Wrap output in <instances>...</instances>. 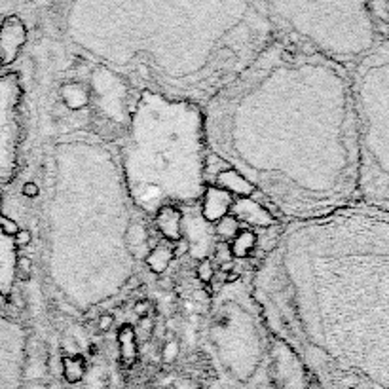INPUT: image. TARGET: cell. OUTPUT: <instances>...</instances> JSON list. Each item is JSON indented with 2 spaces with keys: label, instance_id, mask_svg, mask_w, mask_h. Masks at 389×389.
<instances>
[{
  "label": "cell",
  "instance_id": "6",
  "mask_svg": "<svg viewBox=\"0 0 389 389\" xmlns=\"http://www.w3.org/2000/svg\"><path fill=\"white\" fill-rule=\"evenodd\" d=\"M232 211H234V219H236V221L247 222V224H251V226L270 228V226H274L275 224L274 215L251 198H241L237 199V201H234V203H232Z\"/></svg>",
  "mask_w": 389,
  "mask_h": 389
},
{
  "label": "cell",
  "instance_id": "17",
  "mask_svg": "<svg viewBox=\"0 0 389 389\" xmlns=\"http://www.w3.org/2000/svg\"><path fill=\"white\" fill-rule=\"evenodd\" d=\"M0 232L4 234V236H16L17 232H19V226H17V222L14 219H10V217H0Z\"/></svg>",
  "mask_w": 389,
  "mask_h": 389
},
{
  "label": "cell",
  "instance_id": "5",
  "mask_svg": "<svg viewBox=\"0 0 389 389\" xmlns=\"http://www.w3.org/2000/svg\"><path fill=\"white\" fill-rule=\"evenodd\" d=\"M25 40H27V31L23 21L17 16L4 17V21L0 23V63L10 65L16 61Z\"/></svg>",
  "mask_w": 389,
  "mask_h": 389
},
{
  "label": "cell",
  "instance_id": "11",
  "mask_svg": "<svg viewBox=\"0 0 389 389\" xmlns=\"http://www.w3.org/2000/svg\"><path fill=\"white\" fill-rule=\"evenodd\" d=\"M118 346H120V355L123 361H133L137 357V336L135 330L130 325L122 327V330L118 332Z\"/></svg>",
  "mask_w": 389,
  "mask_h": 389
},
{
  "label": "cell",
  "instance_id": "18",
  "mask_svg": "<svg viewBox=\"0 0 389 389\" xmlns=\"http://www.w3.org/2000/svg\"><path fill=\"white\" fill-rule=\"evenodd\" d=\"M215 259L219 260V262H230L232 260V251H230V245L221 241V243H217L215 247Z\"/></svg>",
  "mask_w": 389,
  "mask_h": 389
},
{
  "label": "cell",
  "instance_id": "3",
  "mask_svg": "<svg viewBox=\"0 0 389 389\" xmlns=\"http://www.w3.org/2000/svg\"><path fill=\"white\" fill-rule=\"evenodd\" d=\"M0 389H19L16 335L6 317H0Z\"/></svg>",
  "mask_w": 389,
  "mask_h": 389
},
{
  "label": "cell",
  "instance_id": "4",
  "mask_svg": "<svg viewBox=\"0 0 389 389\" xmlns=\"http://www.w3.org/2000/svg\"><path fill=\"white\" fill-rule=\"evenodd\" d=\"M12 146V92L6 74H0V179L10 169Z\"/></svg>",
  "mask_w": 389,
  "mask_h": 389
},
{
  "label": "cell",
  "instance_id": "20",
  "mask_svg": "<svg viewBox=\"0 0 389 389\" xmlns=\"http://www.w3.org/2000/svg\"><path fill=\"white\" fill-rule=\"evenodd\" d=\"M14 239H16L17 247H27V245L31 243L32 234L27 228H19V232L14 236Z\"/></svg>",
  "mask_w": 389,
  "mask_h": 389
},
{
  "label": "cell",
  "instance_id": "19",
  "mask_svg": "<svg viewBox=\"0 0 389 389\" xmlns=\"http://www.w3.org/2000/svg\"><path fill=\"white\" fill-rule=\"evenodd\" d=\"M150 308H152V304H150L148 300H139V302H135V306H133V313L143 319V317H148Z\"/></svg>",
  "mask_w": 389,
  "mask_h": 389
},
{
  "label": "cell",
  "instance_id": "25",
  "mask_svg": "<svg viewBox=\"0 0 389 389\" xmlns=\"http://www.w3.org/2000/svg\"><path fill=\"white\" fill-rule=\"evenodd\" d=\"M63 346H65V348H67V351H72V355H74V353H77V343L74 342H70V338H67V340H65V342H63Z\"/></svg>",
  "mask_w": 389,
  "mask_h": 389
},
{
  "label": "cell",
  "instance_id": "15",
  "mask_svg": "<svg viewBox=\"0 0 389 389\" xmlns=\"http://www.w3.org/2000/svg\"><path fill=\"white\" fill-rule=\"evenodd\" d=\"M196 274H198V279L201 283H211L215 277V268H213V262L211 260H201L198 264V270H196Z\"/></svg>",
  "mask_w": 389,
  "mask_h": 389
},
{
  "label": "cell",
  "instance_id": "9",
  "mask_svg": "<svg viewBox=\"0 0 389 389\" xmlns=\"http://www.w3.org/2000/svg\"><path fill=\"white\" fill-rule=\"evenodd\" d=\"M217 184L222 190H226L228 194L234 192L237 196H251L255 192V184L249 179H245L236 169H222L217 175Z\"/></svg>",
  "mask_w": 389,
  "mask_h": 389
},
{
  "label": "cell",
  "instance_id": "16",
  "mask_svg": "<svg viewBox=\"0 0 389 389\" xmlns=\"http://www.w3.org/2000/svg\"><path fill=\"white\" fill-rule=\"evenodd\" d=\"M16 268H17V274H19L21 279H29L32 272V260L29 259V257H19L16 262Z\"/></svg>",
  "mask_w": 389,
  "mask_h": 389
},
{
  "label": "cell",
  "instance_id": "24",
  "mask_svg": "<svg viewBox=\"0 0 389 389\" xmlns=\"http://www.w3.org/2000/svg\"><path fill=\"white\" fill-rule=\"evenodd\" d=\"M186 251H188V241L179 239L175 245V249H173V257H181V255H184Z\"/></svg>",
  "mask_w": 389,
  "mask_h": 389
},
{
  "label": "cell",
  "instance_id": "1",
  "mask_svg": "<svg viewBox=\"0 0 389 389\" xmlns=\"http://www.w3.org/2000/svg\"><path fill=\"white\" fill-rule=\"evenodd\" d=\"M319 228L321 374L328 389H389V213L353 207Z\"/></svg>",
  "mask_w": 389,
  "mask_h": 389
},
{
  "label": "cell",
  "instance_id": "22",
  "mask_svg": "<svg viewBox=\"0 0 389 389\" xmlns=\"http://www.w3.org/2000/svg\"><path fill=\"white\" fill-rule=\"evenodd\" d=\"M21 194L25 198H39L40 188L37 183H25L23 188H21Z\"/></svg>",
  "mask_w": 389,
  "mask_h": 389
},
{
  "label": "cell",
  "instance_id": "13",
  "mask_svg": "<svg viewBox=\"0 0 389 389\" xmlns=\"http://www.w3.org/2000/svg\"><path fill=\"white\" fill-rule=\"evenodd\" d=\"M215 230H217V236L221 237V239H224V241H228V239H234V237L237 236V232H239V222H237L234 217L226 215L224 219H221V221L217 222Z\"/></svg>",
  "mask_w": 389,
  "mask_h": 389
},
{
  "label": "cell",
  "instance_id": "10",
  "mask_svg": "<svg viewBox=\"0 0 389 389\" xmlns=\"http://www.w3.org/2000/svg\"><path fill=\"white\" fill-rule=\"evenodd\" d=\"M259 243V236L252 232V230L245 228L237 232V236L232 239L230 243V251H232V257H237V259H247L252 252V249Z\"/></svg>",
  "mask_w": 389,
  "mask_h": 389
},
{
  "label": "cell",
  "instance_id": "14",
  "mask_svg": "<svg viewBox=\"0 0 389 389\" xmlns=\"http://www.w3.org/2000/svg\"><path fill=\"white\" fill-rule=\"evenodd\" d=\"M63 370H65V376L69 381H78L84 374V365L82 361L77 357H65L63 359Z\"/></svg>",
  "mask_w": 389,
  "mask_h": 389
},
{
  "label": "cell",
  "instance_id": "23",
  "mask_svg": "<svg viewBox=\"0 0 389 389\" xmlns=\"http://www.w3.org/2000/svg\"><path fill=\"white\" fill-rule=\"evenodd\" d=\"M99 328L103 330V332H107V330H110V327L114 325V317L110 315V313H103V315H99Z\"/></svg>",
  "mask_w": 389,
  "mask_h": 389
},
{
  "label": "cell",
  "instance_id": "7",
  "mask_svg": "<svg viewBox=\"0 0 389 389\" xmlns=\"http://www.w3.org/2000/svg\"><path fill=\"white\" fill-rule=\"evenodd\" d=\"M234 199L228 192L222 190L219 186H209L203 196V217L209 222H219L224 219L232 209Z\"/></svg>",
  "mask_w": 389,
  "mask_h": 389
},
{
  "label": "cell",
  "instance_id": "12",
  "mask_svg": "<svg viewBox=\"0 0 389 389\" xmlns=\"http://www.w3.org/2000/svg\"><path fill=\"white\" fill-rule=\"evenodd\" d=\"M173 260V251L169 249V247H163V245H158L156 249L150 251L148 255V268L152 270L154 274H161V272H166L169 266V262Z\"/></svg>",
  "mask_w": 389,
  "mask_h": 389
},
{
  "label": "cell",
  "instance_id": "26",
  "mask_svg": "<svg viewBox=\"0 0 389 389\" xmlns=\"http://www.w3.org/2000/svg\"><path fill=\"white\" fill-rule=\"evenodd\" d=\"M226 281H236L237 277H239V274L237 272H234V270H230V272H226Z\"/></svg>",
  "mask_w": 389,
  "mask_h": 389
},
{
  "label": "cell",
  "instance_id": "2",
  "mask_svg": "<svg viewBox=\"0 0 389 389\" xmlns=\"http://www.w3.org/2000/svg\"><path fill=\"white\" fill-rule=\"evenodd\" d=\"M357 188L366 206L389 213V39L359 61L353 78Z\"/></svg>",
  "mask_w": 389,
  "mask_h": 389
},
{
  "label": "cell",
  "instance_id": "8",
  "mask_svg": "<svg viewBox=\"0 0 389 389\" xmlns=\"http://www.w3.org/2000/svg\"><path fill=\"white\" fill-rule=\"evenodd\" d=\"M181 224H183V213L177 207L163 206L156 213V226L169 241L181 239Z\"/></svg>",
  "mask_w": 389,
  "mask_h": 389
},
{
  "label": "cell",
  "instance_id": "21",
  "mask_svg": "<svg viewBox=\"0 0 389 389\" xmlns=\"http://www.w3.org/2000/svg\"><path fill=\"white\" fill-rule=\"evenodd\" d=\"M177 355H179V342L171 340V342H168V346H166V350H163V359H166V361H173Z\"/></svg>",
  "mask_w": 389,
  "mask_h": 389
}]
</instances>
